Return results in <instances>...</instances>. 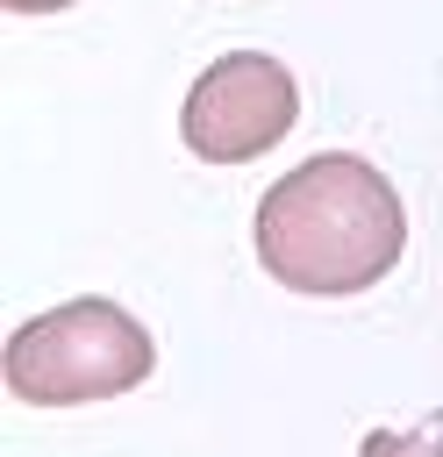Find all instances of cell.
<instances>
[{"mask_svg": "<svg viewBox=\"0 0 443 457\" xmlns=\"http://www.w3.org/2000/svg\"><path fill=\"white\" fill-rule=\"evenodd\" d=\"M157 364L150 328L114 300H64L7 336V393L29 407H86L143 386Z\"/></svg>", "mask_w": 443, "mask_h": 457, "instance_id": "obj_2", "label": "cell"}, {"mask_svg": "<svg viewBox=\"0 0 443 457\" xmlns=\"http://www.w3.org/2000/svg\"><path fill=\"white\" fill-rule=\"evenodd\" d=\"M407 250V207L393 179L350 150H322L293 164L257 200V257L293 293H364L379 286Z\"/></svg>", "mask_w": 443, "mask_h": 457, "instance_id": "obj_1", "label": "cell"}, {"mask_svg": "<svg viewBox=\"0 0 443 457\" xmlns=\"http://www.w3.org/2000/svg\"><path fill=\"white\" fill-rule=\"evenodd\" d=\"M300 121V86L279 57L264 50H229L214 57L193 86H186V107H179V136L193 157L207 164H250L264 157L286 129Z\"/></svg>", "mask_w": 443, "mask_h": 457, "instance_id": "obj_3", "label": "cell"}, {"mask_svg": "<svg viewBox=\"0 0 443 457\" xmlns=\"http://www.w3.org/2000/svg\"><path fill=\"white\" fill-rule=\"evenodd\" d=\"M7 14H57V7H71V0H0Z\"/></svg>", "mask_w": 443, "mask_h": 457, "instance_id": "obj_5", "label": "cell"}, {"mask_svg": "<svg viewBox=\"0 0 443 457\" xmlns=\"http://www.w3.org/2000/svg\"><path fill=\"white\" fill-rule=\"evenodd\" d=\"M364 457H443V414H429L414 436H364Z\"/></svg>", "mask_w": 443, "mask_h": 457, "instance_id": "obj_4", "label": "cell"}]
</instances>
